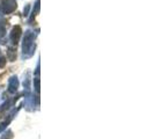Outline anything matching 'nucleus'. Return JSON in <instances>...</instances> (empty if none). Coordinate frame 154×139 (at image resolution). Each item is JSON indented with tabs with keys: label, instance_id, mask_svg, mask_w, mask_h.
Masks as SVG:
<instances>
[{
	"label": "nucleus",
	"instance_id": "obj_1",
	"mask_svg": "<svg viewBox=\"0 0 154 139\" xmlns=\"http://www.w3.org/2000/svg\"><path fill=\"white\" fill-rule=\"evenodd\" d=\"M35 32L31 30H26L22 42V56L23 58H29L34 54L35 50Z\"/></svg>",
	"mask_w": 154,
	"mask_h": 139
},
{
	"label": "nucleus",
	"instance_id": "obj_2",
	"mask_svg": "<svg viewBox=\"0 0 154 139\" xmlns=\"http://www.w3.org/2000/svg\"><path fill=\"white\" fill-rule=\"evenodd\" d=\"M17 7V4H16L15 0H5L2 2V12L5 14H11L13 13Z\"/></svg>",
	"mask_w": 154,
	"mask_h": 139
},
{
	"label": "nucleus",
	"instance_id": "obj_3",
	"mask_svg": "<svg viewBox=\"0 0 154 139\" xmlns=\"http://www.w3.org/2000/svg\"><path fill=\"white\" fill-rule=\"evenodd\" d=\"M21 35H22V28L20 26H15L13 27V29L11 31V41L13 44H17L19 41L21 39Z\"/></svg>",
	"mask_w": 154,
	"mask_h": 139
},
{
	"label": "nucleus",
	"instance_id": "obj_4",
	"mask_svg": "<svg viewBox=\"0 0 154 139\" xmlns=\"http://www.w3.org/2000/svg\"><path fill=\"white\" fill-rule=\"evenodd\" d=\"M17 88H19V79L16 76H13L8 80V92L11 94H15Z\"/></svg>",
	"mask_w": 154,
	"mask_h": 139
},
{
	"label": "nucleus",
	"instance_id": "obj_5",
	"mask_svg": "<svg viewBox=\"0 0 154 139\" xmlns=\"http://www.w3.org/2000/svg\"><path fill=\"white\" fill-rule=\"evenodd\" d=\"M34 87H35V91L38 94L39 93V64L37 65V69L35 71V78H34Z\"/></svg>",
	"mask_w": 154,
	"mask_h": 139
},
{
	"label": "nucleus",
	"instance_id": "obj_6",
	"mask_svg": "<svg viewBox=\"0 0 154 139\" xmlns=\"http://www.w3.org/2000/svg\"><path fill=\"white\" fill-rule=\"evenodd\" d=\"M7 58L11 62H14L16 59V49L14 46H9L7 49Z\"/></svg>",
	"mask_w": 154,
	"mask_h": 139
},
{
	"label": "nucleus",
	"instance_id": "obj_7",
	"mask_svg": "<svg viewBox=\"0 0 154 139\" xmlns=\"http://www.w3.org/2000/svg\"><path fill=\"white\" fill-rule=\"evenodd\" d=\"M39 1H41V0H36V4H35V9L32 11V16H31V19H34V16L36 15L37 13H39Z\"/></svg>",
	"mask_w": 154,
	"mask_h": 139
},
{
	"label": "nucleus",
	"instance_id": "obj_8",
	"mask_svg": "<svg viewBox=\"0 0 154 139\" xmlns=\"http://www.w3.org/2000/svg\"><path fill=\"white\" fill-rule=\"evenodd\" d=\"M12 138H13V132L11 131V130H8V131H6L1 136L0 139H12Z\"/></svg>",
	"mask_w": 154,
	"mask_h": 139
},
{
	"label": "nucleus",
	"instance_id": "obj_9",
	"mask_svg": "<svg viewBox=\"0 0 154 139\" xmlns=\"http://www.w3.org/2000/svg\"><path fill=\"white\" fill-rule=\"evenodd\" d=\"M11 118H12V116H11V117L8 118L7 121H5L4 123H0V132H2L4 130H5V129H6V126L8 125V123L11 122Z\"/></svg>",
	"mask_w": 154,
	"mask_h": 139
},
{
	"label": "nucleus",
	"instance_id": "obj_10",
	"mask_svg": "<svg viewBox=\"0 0 154 139\" xmlns=\"http://www.w3.org/2000/svg\"><path fill=\"white\" fill-rule=\"evenodd\" d=\"M5 65H6V58L0 54V67H4Z\"/></svg>",
	"mask_w": 154,
	"mask_h": 139
},
{
	"label": "nucleus",
	"instance_id": "obj_11",
	"mask_svg": "<svg viewBox=\"0 0 154 139\" xmlns=\"http://www.w3.org/2000/svg\"><path fill=\"white\" fill-rule=\"evenodd\" d=\"M5 34H6V29H5V27L0 24V39H2V37L5 36Z\"/></svg>",
	"mask_w": 154,
	"mask_h": 139
},
{
	"label": "nucleus",
	"instance_id": "obj_12",
	"mask_svg": "<svg viewBox=\"0 0 154 139\" xmlns=\"http://www.w3.org/2000/svg\"><path fill=\"white\" fill-rule=\"evenodd\" d=\"M29 9H30V5H27V6L24 7V9H23V15H24V16L28 15V12H29Z\"/></svg>",
	"mask_w": 154,
	"mask_h": 139
}]
</instances>
